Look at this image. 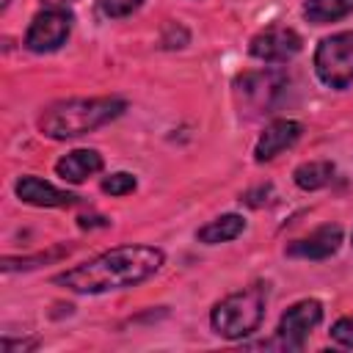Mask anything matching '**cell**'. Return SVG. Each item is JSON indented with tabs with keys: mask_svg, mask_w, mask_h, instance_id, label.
<instances>
[{
	"mask_svg": "<svg viewBox=\"0 0 353 353\" xmlns=\"http://www.w3.org/2000/svg\"><path fill=\"white\" fill-rule=\"evenodd\" d=\"M301 50H303V39L292 28H265L248 44V52L265 63H287Z\"/></svg>",
	"mask_w": 353,
	"mask_h": 353,
	"instance_id": "obj_8",
	"label": "cell"
},
{
	"mask_svg": "<svg viewBox=\"0 0 353 353\" xmlns=\"http://www.w3.org/2000/svg\"><path fill=\"white\" fill-rule=\"evenodd\" d=\"M97 171H102V154L97 149H74V152H66L55 163V174L63 182H72V185L85 182Z\"/></svg>",
	"mask_w": 353,
	"mask_h": 353,
	"instance_id": "obj_12",
	"label": "cell"
},
{
	"mask_svg": "<svg viewBox=\"0 0 353 353\" xmlns=\"http://www.w3.org/2000/svg\"><path fill=\"white\" fill-rule=\"evenodd\" d=\"M303 135V124L295 119H276L265 127V132L259 135L256 146H254V160L256 163H268L276 154H281L284 149H290L298 138Z\"/></svg>",
	"mask_w": 353,
	"mask_h": 353,
	"instance_id": "obj_9",
	"label": "cell"
},
{
	"mask_svg": "<svg viewBox=\"0 0 353 353\" xmlns=\"http://www.w3.org/2000/svg\"><path fill=\"white\" fill-rule=\"evenodd\" d=\"M342 245V226L336 223H325L320 229H314L312 234L292 240L287 245V256H298V259H328L339 251Z\"/></svg>",
	"mask_w": 353,
	"mask_h": 353,
	"instance_id": "obj_10",
	"label": "cell"
},
{
	"mask_svg": "<svg viewBox=\"0 0 353 353\" xmlns=\"http://www.w3.org/2000/svg\"><path fill=\"white\" fill-rule=\"evenodd\" d=\"M72 248L66 245V248H52V251H47V254H39V256H19V259H14V256H6L3 259V270L6 273H11V270H22V268H36L39 262H47V259H58V256H63V254H69Z\"/></svg>",
	"mask_w": 353,
	"mask_h": 353,
	"instance_id": "obj_16",
	"label": "cell"
},
{
	"mask_svg": "<svg viewBox=\"0 0 353 353\" xmlns=\"http://www.w3.org/2000/svg\"><path fill=\"white\" fill-rule=\"evenodd\" d=\"M108 218H80V229H88V226H105Z\"/></svg>",
	"mask_w": 353,
	"mask_h": 353,
	"instance_id": "obj_22",
	"label": "cell"
},
{
	"mask_svg": "<svg viewBox=\"0 0 353 353\" xmlns=\"http://www.w3.org/2000/svg\"><path fill=\"white\" fill-rule=\"evenodd\" d=\"M50 3H55V6H58V3H69V0H50Z\"/></svg>",
	"mask_w": 353,
	"mask_h": 353,
	"instance_id": "obj_24",
	"label": "cell"
},
{
	"mask_svg": "<svg viewBox=\"0 0 353 353\" xmlns=\"http://www.w3.org/2000/svg\"><path fill=\"white\" fill-rule=\"evenodd\" d=\"M353 14V0H306L303 3V17L312 25H328L336 19H345Z\"/></svg>",
	"mask_w": 353,
	"mask_h": 353,
	"instance_id": "obj_15",
	"label": "cell"
},
{
	"mask_svg": "<svg viewBox=\"0 0 353 353\" xmlns=\"http://www.w3.org/2000/svg\"><path fill=\"white\" fill-rule=\"evenodd\" d=\"M243 229H245L243 215H237V212H226V215H221V218L204 223V226L196 232V240L204 243V245H218V243H229V240L240 237Z\"/></svg>",
	"mask_w": 353,
	"mask_h": 353,
	"instance_id": "obj_13",
	"label": "cell"
},
{
	"mask_svg": "<svg viewBox=\"0 0 353 353\" xmlns=\"http://www.w3.org/2000/svg\"><path fill=\"white\" fill-rule=\"evenodd\" d=\"M135 188H138V179L132 174H127V171H116V174H110V176L102 179V190L110 193V196H127Z\"/></svg>",
	"mask_w": 353,
	"mask_h": 353,
	"instance_id": "obj_17",
	"label": "cell"
},
{
	"mask_svg": "<svg viewBox=\"0 0 353 353\" xmlns=\"http://www.w3.org/2000/svg\"><path fill=\"white\" fill-rule=\"evenodd\" d=\"M72 33V14L63 6H50L39 11L25 33V47L30 52H55L61 44H66Z\"/></svg>",
	"mask_w": 353,
	"mask_h": 353,
	"instance_id": "obj_6",
	"label": "cell"
},
{
	"mask_svg": "<svg viewBox=\"0 0 353 353\" xmlns=\"http://www.w3.org/2000/svg\"><path fill=\"white\" fill-rule=\"evenodd\" d=\"M334 174H336V168L331 160H309L292 171V179L301 190H320L334 182Z\"/></svg>",
	"mask_w": 353,
	"mask_h": 353,
	"instance_id": "obj_14",
	"label": "cell"
},
{
	"mask_svg": "<svg viewBox=\"0 0 353 353\" xmlns=\"http://www.w3.org/2000/svg\"><path fill=\"white\" fill-rule=\"evenodd\" d=\"M14 193L25 201V204H33V207H72L80 201L77 193H69V190H61L39 176H19L17 185H14Z\"/></svg>",
	"mask_w": 353,
	"mask_h": 353,
	"instance_id": "obj_11",
	"label": "cell"
},
{
	"mask_svg": "<svg viewBox=\"0 0 353 353\" xmlns=\"http://www.w3.org/2000/svg\"><path fill=\"white\" fill-rule=\"evenodd\" d=\"M270 193H273V188H270V185H262V188H256V190L243 193V196H240V201H243V204H248V207H262V204H268V201H270V199H268Z\"/></svg>",
	"mask_w": 353,
	"mask_h": 353,
	"instance_id": "obj_20",
	"label": "cell"
},
{
	"mask_svg": "<svg viewBox=\"0 0 353 353\" xmlns=\"http://www.w3.org/2000/svg\"><path fill=\"white\" fill-rule=\"evenodd\" d=\"M39 345V339H19V342H14V339H3V353H14V350H33Z\"/></svg>",
	"mask_w": 353,
	"mask_h": 353,
	"instance_id": "obj_21",
	"label": "cell"
},
{
	"mask_svg": "<svg viewBox=\"0 0 353 353\" xmlns=\"http://www.w3.org/2000/svg\"><path fill=\"white\" fill-rule=\"evenodd\" d=\"M331 339H336L345 347H353V317H339L331 325Z\"/></svg>",
	"mask_w": 353,
	"mask_h": 353,
	"instance_id": "obj_19",
	"label": "cell"
},
{
	"mask_svg": "<svg viewBox=\"0 0 353 353\" xmlns=\"http://www.w3.org/2000/svg\"><path fill=\"white\" fill-rule=\"evenodd\" d=\"M265 301H268L265 284H251L243 287L240 292L226 295L210 312L212 331L223 339H243L254 334L265 317Z\"/></svg>",
	"mask_w": 353,
	"mask_h": 353,
	"instance_id": "obj_3",
	"label": "cell"
},
{
	"mask_svg": "<svg viewBox=\"0 0 353 353\" xmlns=\"http://www.w3.org/2000/svg\"><path fill=\"white\" fill-rule=\"evenodd\" d=\"M314 74L323 85L345 91L353 83V30L325 36L314 50Z\"/></svg>",
	"mask_w": 353,
	"mask_h": 353,
	"instance_id": "obj_4",
	"label": "cell"
},
{
	"mask_svg": "<svg viewBox=\"0 0 353 353\" xmlns=\"http://www.w3.org/2000/svg\"><path fill=\"white\" fill-rule=\"evenodd\" d=\"M8 3H11V0H0V8H6V6H8Z\"/></svg>",
	"mask_w": 353,
	"mask_h": 353,
	"instance_id": "obj_23",
	"label": "cell"
},
{
	"mask_svg": "<svg viewBox=\"0 0 353 353\" xmlns=\"http://www.w3.org/2000/svg\"><path fill=\"white\" fill-rule=\"evenodd\" d=\"M97 6L108 19H121V17H130L132 11H138L143 6V0H99Z\"/></svg>",
	"mask_w": 353,
	"mask_h": 353,
	"instance_id": "obj_18",
	"label": "cell"
},
{
	"mask_svg": "<svg viewBox=\"0 0 353 353\" xmlns=\"http://www.w3.org/2000/svg\"><path fill=\"white\" fill-rule=\"evenodd\" d=\"M127 110V102L119 97H77V99H61L41 110L39 116V132L52 141H69L80 138L85 132L99 130L102 124L119 119Z\"/></svg>",
	"mask_w": 353,
	"mask_h": 353,
	"instance_id": "obj_2",
	"label": "cell"
},
{
	"mask_svg": "<svg viewBox=\"0 0 353 353\" xmlns=\"http://www.w3.org/2000/svg\"><path fill=\"white\" fill-rule=\"evenodd\" d=\"M165 262V254L154 245H119L110 248L72 270L58 273L52 281L72 290V292H110V290H127L146 279H152Z\"/></svg>",
	"mask_w": 353,
	"mask_h": 353,
	"instance_id": "obj_1",
	"label": "cell"
},
{
	"mask_svg": "<svg viewBox=\"0 0 353 353\" xmlns=\"http://www.w3.org/2000/svg\"><path fill=\"white\" fill-rule=\"evenodd\" d=\"M320 320H323V303L320 301L303 298V301L292 303L281 314L279 328H276L279 347H284V350H301L303 347V339L320 325Z\"/></svg>",
	"mask_w": 353,
	"mask_h": 353,
	"instance_id": "obj_7",
	"label": "cell"
},
{
	"mask_svg": "<svg viewBox=\"0 0 353 353\" xmlns=\"http://www.w3.org/2000/svg\"><path fill=\"white\" fill-rule=\"evenodd\" d=\"M290 80L284 72H245L234 80L237 97L254 110V113H273V108L279 105V99L284 97Z\"/></svg>",
	"mask_w": 353,
	"mask_h": 353,
	"instance_id": "obj_5",
	"label": "cell"
}]
</instances>
